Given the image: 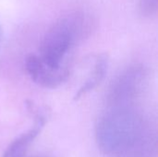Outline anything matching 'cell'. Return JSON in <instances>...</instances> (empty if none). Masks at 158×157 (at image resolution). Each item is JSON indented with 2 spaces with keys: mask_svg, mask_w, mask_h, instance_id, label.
Masks as SVG:
<instances>
[{
  "mask_svg": "<svg viewBox=\"0 0 158 157\" xmlns=\"http://www.w3.org/2000/svg\"><path fill=\"white\" fill-rule=\"evenodd\" d=\"M135 104L107 105L99 118L95 141L103 155L122 157L156 143L155 129Z\"/></svg>",
  "mask_w": 158,
  "mask_h": 157,
  "instance_id": "obj_1",
  "label": "cell"
},
{
  "mask_svg": "<svg viewBox=\"0 0 158 157\" xmlns=\"http://www.w3.org/2000/svg\"><path fill=\"white\" fill-rule=\"evenodd\" d=\"M92 20L83 12H71L58 19L45 32L40 43V59L54 68H67L69 55L86 37Z\"/></svg>",
  "mask_w": 158,
  "mask_h": 157,
  "instance_id": "obj_2",
  "label": "cell"
},
{
  "mask_svg": "<svg viewBox=\"0 0 158 157\" xmlns=\"http://www.w3.org/2000/svg\"><path fill=\"white\" fill-rule=\"evenodd\" d=\"M144 83L145 73L143 68L131 67L113 82L107 96V105L136 103Z\"/></svg>",
  "mask_w": 158,
  "mask_h": 157,
  "instance_id": "obj_3",
  "label": "cell"
},
{
  "mask_svg": "<svg viewBox=\"0 0 158 157\" xmlns=\"http://www.w3.org/2000/svg\"><path fill=\"white\" fill-rule=\"evenodd\" d=\"M25 68L32 81L47 89L57 88L69 76V68H54L44 63L37 55H31L27 57Z\"/></svg>",
  "mask_w": 158,
  "mask_h": 157,
  "instance_id": "obj_4",
  "label": "cell"
},
{
  "mask_svg": "<svg viewBox=\"0 0 158 157\" xmlns=\"http://www.w3.org/2000/svg\"><path fill=\"white\" fill-rule=\"evenodd\" d=\"M44 124L45 117L43 114H37L33 126H31L26 132L20 134L7 146L3 157H26L29 148L42 131Z\"/></svg>",
  "mask_w": 158,
  "mask_h": 157,
  "instance_id": "obj_5",
  "label": "cell"
},
{
  "mask_svg": "<svg viewBox=\"0 0 158 157\" xmlns=\"http://www.w3.org/2000/svg\"><path fill=\"white\" fill-rule=\"evenodd\" d=\"M107 65H108V61L106 56H101L96 59L93 72L88 77L84 84L78 91L75 99L81 98V96L85 95L87 93L94 90L96 86H98V84H100V82L103 81L107 71Z\"/></svg>",
  "mask_w": 158,
  "mask_h": 157,
  "instance_id": "obj_6",
  "label": "cell"
},
{
  "mask_svg": "<svg viewBox=\"0 0 158 157\" xmlns=\"http://www.w3.org/2000/svg\"><path fill=\"white\" fill-rule=\"evenodd\" d=\"M158 0H141L140 1V10L143 15L150 17L156 13L157 11Z\"/></svg>",
  "mask_w": 158,
  "mask_h": 157,
  "instance_id": "obj_7",
  "label": "cell"
},
{
  "mask_svg": "<svg viewBox=\"0 0 158 157\" xmlns=\"http://www.w3.org/2000/svg\"><path fill=\"white\" fill-rule=\"evenodd\" d=\"M1 36H2V29H1V24H0V42H1Z\"/></svg>",
  "mask_w": 158,
  "mask_h": 157,
  "instance_id": "obj_8",
  "label": "cell"
},
{
  "mask_svg": "<svg viewBox=\"0 0 158 157\" xmlns=\"http://www.w3.org/2000/svg\"><path fill=\"white\" fill-rule=\"evenodd\" d=\"M31 157H46V156H44V155H35V156H31Z\"/></svg>",
  "mask_w": 158,
  "mask_h": 157,
  "instance_id": "obj_9",
  "label": "cell"
}]
</instances>
